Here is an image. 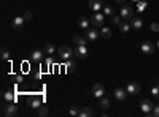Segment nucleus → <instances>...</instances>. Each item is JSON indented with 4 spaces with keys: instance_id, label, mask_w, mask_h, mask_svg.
I'll return each mask as SVG.
<instances>
[{
    "instance_id": "nucleus-1",
    "label": "nucleus",
    "mask_w": 159,
    "mask_h": 117,
    "mask_svg": "<svg viewBox=\"0 0 159 117\" xmlns=\"http://www.w3.org/2000/svg\"><path fill=\"white\" fill-rule=\"evenodd\" d=\"M18 106H16V103L15 101H8L7 105L2 108V114L5 115V117H15V115H18Z\"/></svg>"
},
{
    "instance_id": "nucleus-2",
    "label": "nucleus",
    "mask_w": 159,
    "mask_h": 117,
    "mask_svg": "<svg viewBox=\"0 0 159 117\" xmlns=\"http://www.w3.org/2000/svg\"><path fill=\"white\" fill-rule=\"evenodd\" d=\"M121 18L124 19V21H130L132 18H134V8H132V5H129V3H124L123 6H121Z\"/></svg>"
},
{
    "instance_id": "nucleus-3",
    "label": "nucleus",
    "mask_w": 159,
    "mask_h": 117,
    "mask_svg": "<svg viewBox=\"0 0 159 117\" xmlns=\"http://www.w3.org/2000/svg\"><path fill=\"white\" fill-rule=\"evenodd\" d=\"M140 109H142V112L145 114V115H151V111H153V106H154V103L151 101V100H148V98H143L142 101H140Z\"/></svg>"
},
{
    "instance_id": "nucleus-4",
    "label": "nucleus",
    "mask_w": 159,
    "mask_h": 117,
    "mask_svg": "<svg viewBox=\"0 0 159 117\" xmlns=\"http://www.w3.org/2000/svg\"><path fill=\"white\" fill-rule=\"evenodd\" d=\"M105 15H102V13H99V11H96L94 15L91 16V24L94 25V27H103V22H105Z\"/></svg>"
},
{
    "instance_id": "nucleus-5",
    "label": "nucleus",
    "mask_w": 159,
    "mask_h": 117,
    "mask_svg": "<svg viewBox=\"0 0 159 117\" xmlns=\"http://www.w3.org/2000/svg\"><path fill=\"white\" fill-rule=\"evenodd\" d=\"M57 54H59V57H61L62 60H69V59L73 56V51H72L70 46H61V48L57 49Z\"/></svg>"
},
{
    "instance_id": "nucleus-6",
    "label": "nucleus",
    "mask_w": 159,
    "mask_h": 117,
    "mask_svg": "<svg viewBox=\"0 0 159 117\" xmlns=\"http://www.w3.org/2000/svg\"><path fill=\"white\" fill-rule=\"evenodd\" d=\"M73 54L78 57V59H84V57H88V48H86V44H76L75 46V49H73Z\"/></svg>"
},
{
    "instance_id": "nucleus-7",
    "label": "nucleus",
    "mask_w": 159,
    "mask_h": 117,
    "mask_svg": "<svg viewBox=\"0 0 159 117\" xmlns=\"http://www.w3.org/2000/svg\"><path fill=\"white\" fill-rule=\"evenodd\" d=\"M126 90H127L129 95H137V94H140V84L135 82V81H130V82H127Z\"/></svg>"
},
{
    "instance_id": "nucleus-8",
    "label": "nucleus",
    "mask_w": 159,
    "mask_h": 117,
    "mask_svg": "<svg viewBox=\"0 0 159 117\" xmlns=\"http://www.w3.org/2000/svg\"><path fill=\"white\" fill-rule=\"evenodd\" d=\"M92 95H94L96 98H102V97L105 95V87H103V84L97 82V84L92 86Z\"/></svg>"
},
{
    "instance_id": "nucleus-9",
    "label": "nucleus",
    "mask_w": 159,
    "mask_h": 117,
    "mask_svg": "<svg viewBox=\"0 0 159 117\" xmlns=\"http://www.w3.org/2000/svg\"><path fill=\"white\" fill-rule=\"evenodd\" d=\"M140 49H142V52H143L145 56H151V54L154 52V44L150 43V41H143L142 46H140Z\"/></svg>"
},
{
    "instance_id": "nucleus-10",
    "label": "nucleus",
    "mask_w": 159,
    "mask_h": 117,
    "mask_svg": "<svg viewBox=\"0 0 159 117\" xmlns=\"http://www.w3.org/2000/svg\"><path fill=\"white\" fill-rule=\"evenodd\" d=\"M113 97H115L118 101H124L126 97H127V90H124V89H121V87H118V89H115Z\"/></svg>"
},
{
    "instance_id": "nucleus-11",
    "label": "nucleus",
    "mask_w": 159,
    "mask_h": 117,
    "mask_svg": "<svg viewBox=\"0 0 159 117\" xmlns=\"http://www.w3.org/2000/svg\"><path fill=\"white\" fill-rule=\"evenodd\" d=\"M24 22H25L24 16H18V18H15V19L11 21V29H13V30H19L22 25H24Z\"/></svg>"
},
{
    "instance_id": "nucleus-12",
    "label": "nucleus",
    "mask_w": 159,
    "mask_h": 117,
    "mask_svg": "<svg viewBox=\"0 0 159 117\" xmlns=\"http://www.w3.org/2000/svg\"><path fill=\"white\" fill-rule=\"evenodd\" d=\"M86 38H88V41H96L97 38H99V30H97V27L88 29V30H86Z\"/></svg>"
},
{
    "instance_id": "nucleus-13",
    "label": "nucleus",
    "mask_w": 159,
    "mask_h": 117,
    "mask_svg": "<svg viewBox=\"0 0 159 117\" xmlns=\"http://www.w3.org/2000/svg\"><path fill=\"white\" fill-rule=\"evenodd\" d=\"M89 10L91 11H100V8H103V3H102V0H89Z\"/></svg>"
},
{
    "instance_id": "nucleus-14",
    "label": "nucleus",
    "mask_w": 159,
    "mask_h": 117,
    "mask_svg": "<svg viewBox=\"0 0 159 117\" xmlns=\"http://www.w3.org/2000/svg\"><path fill=\"white\" fill-rule=\"evenodd\" d=\"M43 56H45V51L35 49V51H32V54H30V59H32L34 62H42V60H43Z\"/></svg>"
},
{
    "instance_id": "nucleus-15",
    "label": "nucleus",
    "mask_w": 159,
    "mask_h": 117,
    "mask_svg": "<svg viewBox=\"0 0 159 117\" xmlns=\"http://www.w3.org/2000/svg\"><path fill=\"white\" fill-rule=\"evenodd\" d=\"M129 22H130V25H132V29H135V30H140V29L143 27V21H142L140 18H135V16H134Z\"/></svg>"
},
{
    "instance_id": "nucleus-16",
    "label": "nucleus",
    "mask_w": 159,
    "mask_h": 117,
    "mask_svg": "<svg viewBox=\"0 0 159 117\" xmlns=\"http://www.w3.org/2000/svg\"><path fill=\"white\" fill-rule=\"evenodd\" d=\"M29 105H30V108H34V109L40 108V106H42V98H40V97H30Z\"/></svg>"
},
{
    "instance_id": "nucleus-17",
    "label": "nucleus",
    "mask_w": 159,
    "mask_h": 117,
    "mask_svg": "<svg viewBox=\"0 0 159 117\" xmlns=\"http://www.w3.org/2000/svg\"><path fill=\"white\" fill-rule=\"evenodd\" d=\"M110 106H111V105H110V100H108V98H105V97L99 98V108H100V109L107 111V109H108Z\"/></svg>"
},
{
    "instance_id": "nucleus-18",
    "label": "nucleus",
    "mask_w": 159,
    "mask_h": 117,
    "mask_svg": "<svg viewBox=\"0 0 159 117\" xmlns=\"http://www.w3.org/2000/svg\"><path fill=\"white\" fill-rule=\"evenodd\" d=\"M89 24H91V19H88L86 16L84 18H80V21H78L80 29H83V30H88L89 29Z\"/></svg>"
},
{
    "instance_id": "nucleus-19",
    "label": "nucleus",
    "mask_w": 159,
    "mask_h": 117,
    "mask_svg": "<svg viewBox=\"0 0 159 117\" xmlns=\"http://www.w3.org/2000/svg\"><path fill=\"white\" fill-rule=\"evenodd\" d=\"M92 115H94V111H92L91 108H88V106L80 109V117H92Z\"/></svg>"
},
{
    "instance_id": "nucleus-20",
    "label": "nucleus",
    "mask_w": 159,
    "mask_h": 117,
    "mask_svg": "<svg viewBox=\"0 0 159 117\" xmlns=\"http://www.w3.org/2000/svg\"><path fill=\"white\" fill-rule=\"evenodd\" d=\"M43 51H45V54L52 56V54L56 52V46L52 44V43H46V44H45V48H43Z\"/></svg>"
},
{
    "instance_id": "nucleus-21",
    "label": "nucleus",
    "mask_w": 159,
    "mask_h": 117,
    "mask_svg": "<svg viewBox=\"0 0 159 117\" xmlns=\"http://www.w3.org/2000/svg\"><path fill=\"white\" fill-rule=\"evenodd\" d=\"M130 22H127V21H121V24H119V30H121L123 33H127L129 30H130Z\"/></svg>"
},
{
    "instance_id": "nucleus-22",
    "label": "nucleus",
    "mask_w": 159,
    "mask_h": 117,
    "mask_svg": "<svg viewBox=\"0 0 159 117\" xmlns=\"http://www.w3.org/2000/svg\"><path fill=\"white\" fill-rule=\"evenodd\" d=\"M100 35H102V38L108 40V38H111V29L110 27H102L100 29Z\"/></svg>"
},
{
    "instance_id": "nucleus-23",
    "label": "nucleus",
    "mask_w": 159,
    "mask_h": 117,
    "mask_svg": "<svg viewBox=\"0 0 159 117\" xmlns=\"http://www.w3.org/2000/svg\"><path fill=\"white\" fill-rule=\"evenodd\" d=\"M86 40L88 38H84V36H81V35H73V43H76V44H86Z\"/></svg>"
},
{
    "instance_id": "nucleus-24",
    "label": "nucleus",
    "mask_w": 159,
    "mask_h": 117,
    "mask_svg": "<svg viewBox=\"0 0 159 117\" xmlns=\"http://www.w3.org/2000/svg\"><path fill=\"white\" fill-rule=\"evenodd\" d=\"M48 114H49L48 106H40V108H37V115L43 117V115H48Z\"/></svg>"
},
{
    "instance_id": "nucleus-25",
    "label": "nucleus",
    "mask_w": 159,
    "mask_h": 117,
    "mask_svg": "<svg viewBox=\"0 0 159 117\" xmlns=\"http://www.w3.org/2000/svg\"><path fill=\"white\" fill-rule=\"evenodd\" d=\"M103 15L105 16H113L115 15V8L110 5H103Z\"/></svg>"
},
{
    "instance_id": "nucleus-26",
    "label": "nucleus",
    "mask_w": 159,
    "mask_h": 117,
    "mask_svg": "<svg viewBox=\"0 0 159 117\" xmlns=\"http://www.w3.org/2000/svg\"><path fill=\"white\" fill-rule=\"evenodd\" d=\"M147 6H148V3L145 2V0H140V2H137V11H139V13L145 11V10H147Z\"/></svg>"
},
{
    "instance_id": "nucleus-27",
    "label": "nucleus",
    "mask_w": 159,
    "mask_h": 117,
    "mask_svg": "<svg viewBox=\"0 0 159 117\" xmlns=\"http://www.w3.org/2000/svg\"><path fill=\"white\" fill-rule=\"evenodd\" d=\"M75 70H76V65L73 62H67V63H65V71H67V73H73Z\"/></svg>"
},
{
    "instance_id": "nucleus-28",
    "label": "nucleus",
    "mask_w": 159,
    "mask_h": 117,
    "mask_svg": "<svg viewBox=\"0 0 159 117\" xmlns=\"http://www.w3.org/2000/svg\"><path fill=\"white\" fill-rule=\"evenodd\" d=\"M3 98H5V101H15V94H13V92H5L3 94Z\"/></svg>"
},
{
    "instance_id": "nucleus-29",
    "label": "nucleus",
    "mask_w": 159,
    "mask_h": 117,
    "mask_svg": "<svg viewBox=\"0 0 159 117\" xmlns=\"http://www.w3.org/2000/svg\"><path fill=\"white\" fill-rule=\"evenodd\" d=\"M69 114L70 115H80V108L78 106H70V109H69Z\"/></svg>"
},
{
    "instance_id": "nucleus-30",
    "label": "nucleus",
    "mask_w": 159,
    "mask_h": 117,
    "mask_svg": "<svg viewBox=\"0 0 159 117\" xmlns=\"http://www.w3.org/2000/svg\"><path fill=\"white\" fill-rule=\"evenodd\" d=\"M121 19H123V18H121V15H119V16H118V15H113V16H111V22H113V24H116V25L121 24Z\"/></svg>"
},
{
    "instance_id": "nucleus-31",
    "label": "nucleus",
    "mask_w": 159,
    "mask_h": 117,
    "mask_svg": "<svg viewBox=\"0 0 159 117\" xmlns=\"http://www.w3.org/2000/svg\"><path fill=\"white\" fill-rule=\"evenodd\" d=\"M10 59V52L7 48H2V60H8Z\"/></svg>"
},
{
    "instance_id": "nucleus-32",
    "label": "nucleus",
    "mask_w": 159,
    "mask_h": 117,
    "mask_svg": "<svg viewBox=\"0 0 159 117\" xmlns=\"http://www.w3.org/2000/svg\"><path fill=\"white\" fill-rule=\"evenodd\" d=\"M151 115H154V117H159V103H157V105H154V106H153Z\"/></svg>"
},
{
    "instance_id": "nucleus-33",
    "label": "nucleus",
    "mask_w": 159,
    "mask_h": 117,
    "mask_svg": "<svg viewBox=\"0 0 159 117\" xmlns=\"http://www.w3.org/2000/svg\"><path fill=\"white\" fill-rule=\"evenodd\" d=\"M52 62H54V60H52V59H51V57L48 56V57L45 59V67H46V68H51V65H52Z\"/></svg>"
},
{
    "instance_id": "nucleus-34",
    "label": "nucleus",
    "mask_w": 159,
    "mask_h": 117,
    "mask_svg": "<svg viewBox=\"0 0 159 117\" xmlns=\"http://www.w3.org/2000/svg\"><path fill=\"white\" fill-rule=\"evenodd\" d=\"M151 94H153V97L159 98V86H154V87L151 89Z\"/></svg>"
},
{
    "instance_id": "nucleus-35",
    "label": "nucleus",
    "mask_w": 159,
    "mask_h": 117,
    "mask_svg": "<svg viewBox=\"0 0 159 117\" xmlns=\"http://www.w3.org/2000/svg\"><path fill=\"white\" fill-rule=\"evenodd\" d=\"M150 29H151L153 32H159V22H153V24L150 25Z\"/></svg>"
},
{
    "instance_id": "nucleus-36",
    "label": "nucleus",
    "mask_w": 159,
    "mask_h": 117,
    "mask_svg": "<svg viewBox=\"0 0 159 117\" xmlns=\"http://www.w3.org/2000/svg\"><path fill=\"white\" fill-rule=\"evenodd\" d=\"M24 19H25V21H30V19H32V11H25V13H24Z\"/></svg>"
},
{
    "instance_id": "nucleus-37",
    "label": "nucleus",
    "mask_w": 159,
    "mask_h": 117,
    "mask_svg": "<svg viewBox=\"0 0 159 117\" xmlns=\"http://www.w3.org/2000/svg\"><path fill=\"white\" fill-rule=\"evenodd\" d=\"M22 79H24V76H22V74L15 76V81H16V82H22Z\"/></svg>"
},
{
    "instance_id": "nucleus-38",
    "label": "nucleus",
    "mask_w": 159,
    "mask_h": 117,
    "mask_svg": "<svg viewBox=\"0 0 159 117\" xmlns=\"http://www.w3.org/2000/svg\"><path fill=\"white\" fill-rule=\"evenodd\" d=\"M127 2V0H116V3H119V5H124Z\"/></svg>"
},
{
    "instance_id": "nucleus-39",
    "label": "nucleus",
    "mask_w": 159,
    "mask_h": 117,
    "mask_svg": "<svg viewBox=\"0 0 159 117\" xmlns=\"http://www.w3.org/2000/svg\"><path fill=\"white\" fill-rule=\"evenodd\" d=\"M156 46H157V49H159V40H157V43H156Z\"/></svg>"
},
{
    "instance_id": "nucleus-40",
    "label": "nucleus",
    "mask_w": 159,
    "mask_h": 117,
    "mask_svg": "<svg viewBox=\"0 0 159 117\" xmlns=\"http://www.w3.org/2000/svg\"><path fill=\"white\" fill-rule=\"evenodd\" d=\"M132 2H140V0H132Z\"/></svg>"
}]
</instances>
